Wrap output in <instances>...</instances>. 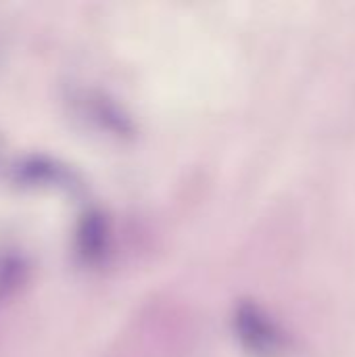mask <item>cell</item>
<instances>
[{
    "instance_id": "cell-1",
    "label": "cell",
    "mask_w": 355,
    "mask_h": 357,
    "mask_svg": "<svg viewBox=\"0 0 355 357\" xmlns=\"http://www.w3.org/2000/svg\"><path fill=\"white\" fill-rule=\"evenodd\" d=\"M23 272H25V266L19 255H15V253L0 255V305L8 297H13L15 289L23 280Z\"/></svg>"
}]
</instances>
